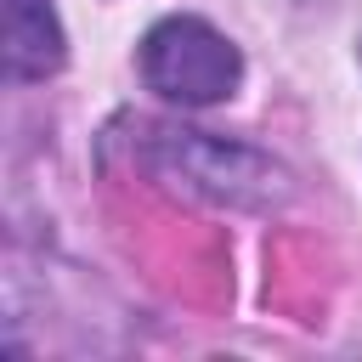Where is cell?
<instances>
[{"label": "cell", "mask_w": 362, "mask_h": 362, "mask_svg": "<svg viewBox=\"0 0 362 362\" xmlns=\"http://www.w3.org/2000/svg\"><path fill=\"white\" fill-rule=\"evenodd\" d=\"M147 164L164 181L187 187V192L215 198V204H238V209H266V204L288 198V170L283 164H272L255 147L204 136V130H153Z\"/></svg>", "instance_id": "1"}, {"label": "cell", "mask_w": 362, "mask_h": 362, "mask_svg": "<svg viewBox=\"0 0 362 362\" xmlns=\"http://www.w3.org/2000/svg\"><path fill=\"white\" fill-rule=\"evenodd\" d=\"M0 51H6V79H45L62 68L68 40L51 11V0H0Z\"/></svg>", "instance_id": "3"}, {"label": "cell", "mask_w": 362, "mask_h": 362, "mask_svg": "<svg viewBox=\"0 0 362 362\" xmlns=\"http://www.w3.org/2000/svg\"><path fill=\"white\" fill-rule=\"evenodd\" d=\"M141 79L147 90H158L164 102L181 107H209L221 96L238 90L243 79V57L238 45L209 28L204 17H164L158 28H147L141 40Z\"/></svg>", "instance_id": "2"}]
</instances>
